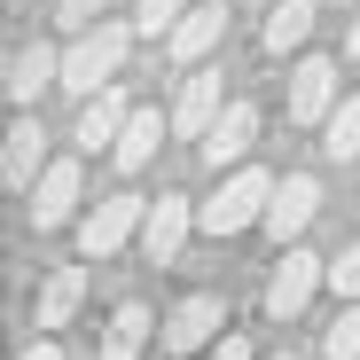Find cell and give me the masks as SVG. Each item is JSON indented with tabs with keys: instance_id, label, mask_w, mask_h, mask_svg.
I'll return each instance as SVG.
<instances>
[{
	"instance_id": "6da1fadb",
	"label": "cell",
	"mask_w": 360,
	"mask_h": 360,
	"mask_svg": "<svg viewBox=\"0 0 360 360\" xmlns=\"http://www.w3.org/2000/svg\"><path fill=\"white\" fill-rule=\"evenodd\" d=\"M126 55H134V24H94V32H79L71 47H63V94H79V102H94L102 86H117V71H126Z\"/></svg>"
},
{
	"instance_id": "ffe728a7",
	"label": "cell",
	"mask_w": 360,
	"mask_h": 360,
	"mask_svg": "<svg viewBox=\"0 0 360 360\" xmlns=\"http://www.w3.org/2000/svg\"><path fill=\"white\" fill-rule=\"evenodd\" d=\"M321 157H329V165H352V157H360V94H345L337 117L321 126Z\"/></svg>"
},
{
	"instance_id": "83f0119b",
	"label": "cell",
	"mask_w": 360,
	"mask_h": 360,
	"mask_svg": "<svg viewBox=\"0 0 360 360\" xmlns=\"http://www.w3.org/2000/svg\"><path fill=\"white\" fill-rule=\"evenodd\" d=\"M266 360H297V352H290V345H282V352H266Z\"/></svg>"
},
{
	"instance_id": "d4e9b609",
	"label": "cell",
	"mask_w": 360,
	"mask_h": 360,
	"mask_svg": "<svg viewBox=\"0 0 360 360\" xmlns=\"http://www.w3.org/2000/svg\"><path fill=\"white\" fill-rule=\"evenodd\" d=\"M212 360H259V352H251L243 337H219V345H212Z\"/></svg>"
},
{
	"instance_id": "30bf717a",
	"label": "cell",
	"mask_w": 360,
	"mask_h": 360,
	"mask_svg": "<svg viewBox=\"0 0 360 360\" xmlns=\"http://www.w3.org/2000/svg\"><path fill=\"white\" fill-rule=\"evenodd\" d=\"M314 212H321V180L314 172H282L274 180V204H266V235H274V243H297V235L314 227Z\"/></svg>"
},
{
	"instance_id": "4fadbf2b",
	"label": "cell",
	"mask_w": 360,
	"mask_h": 360,
	"mask_svg": "<svg viewBox=\"0 0 360 360\" xmlns=\"http://www.w3.org/2000/svg\"><path fill=\"white\" fill-rule=\"evenodd\" d=\"M219 39H227V8H219V0H196V8L172 24V39H165V47H172V63H180V71H196Z\"/></svg>"
},
{
	"instance_id": "5bb4252c",
	"label": "cell",
	"mask_w": 360,
	"mask_h": 360,
	"mask_svg": "<svg viewBox=\"0 0 360 360\" xmlns=\"http://www.w3.org/2000/svg\"><path fill=\"white\" fill-rule=\"evenodd\" d=\"M55 86H63V47L32 39L16 63H8V102H16V110H32V102H39V94H55Z\"/></svg>"
},
{
	"instance_id": "484cf974",
	"label": "cell",
	"mask_w": 360,
	"mask_h": 360,
	"mask_svg": "<svg viewBox=\"0 0 360 360\" xmlns=\"http://www.w3.org/2000/svg\"><path fill=\"white\" fill-rule=\"evenodd\" d=\"M345 63H360V8H352V24H345Z\"/></svg>"
},
{
	"instance_id": "9c48e42d",
	"label": "cell",
	"mask_w": 360,
	"mask_h": 360,
	"mask_svg": "<svg viewBox=\"0 0 360 360\" xmlns=\"http://www.w3.org/2000/svg\"><path fill=\"white\" fill-rule=\"evenodd\" d=\"M79 196H86L79 157H55V165L39 172V188H32V227H39V235H47V227H71V219H79Z\"/></svg>"
},
{
	"instance_id": "9a60e30c",
	"label": "cell",
	"mask_w": 360,
	"mask_h": 360,
	"mask_svg": "<svg viewBox=\"0 0 360 360\" xmlns=\"http://www.w3.org/2000/svg\"><path fill=\"white\" fill-rule=\"evenodd\" d=\"M126 117H134V102L117 94V86H102L94 102H79V126H71V141L94 157V149H117V134H126Z\"/></svg>"
},
{
	"instance_id": "2e32d148",
	"label": "cell",
	"mask_w": 360,
	"mask_h": 360,
	"mask_svg": "<svg viewBox=\"0 0 360 360\" xmlns=\"http://www.w3.org/2000/svg\"><path fill=\"white\" fill-rule=\"evenodd\" d=\"M165 134H172V117H157V110H141V102H134V117H126V134H117L110 165H117V172L134 180V172H141V165L157 157V141H165Z\"/></svg>"
},
{
	"instance_id": "ba28073f",
	"label": "cell",
	"mask_w": 360,
	"mask_h": 360,
	"mask_svg": "<svg viewBox=\"0 0 360 360\" xmlns=\"http://www.w3.org/2000/svg\"><path fill=\"white\" fill-rule=\"evenodd\" d=\"M39 172H47V126H39V110H16L8 141H0V180H8L16 196H32Z\"/></svg>"
},
{
	"instance_id": "3957f363",
	"label": "cell",
	"mask_w": 360,
	"mask_h": 360,
	"mask_svg": "<svg viewBox=\"0 0 360 360\" xmlns=\"http://www.w3.org/2000/svg\"><path fill=\"white\" fill-rule=\"evenodd\" d=\"M141 227H149V196H134V188L102 196V204L79 219V259H86V266H94V259H117L126 243H141Z\"/></svg>"
},
{
	"instance_id": "603a6c76",
	"label": "cell",
	"mask_w": 360,
	"mask_h": 360,
	"mask_svg": "<svg viewBox=\"0 0 360 360\" xmlns=\"http://www.w3.org/2000/svg\"><path fill=\"white\" fill-rule=\"evenodd\" d=\"M329 290H337V297H360V243H352L345 259H329Z\"/></svg>"
},
{
	"instance_id": "cb8c5ba5",
	"label": "cell",
	"mask_w": 360,
	"mask_h": 360,
	"mask_svg": "<svg viewBox=\"0 0 360 360\" xmlns=\"http://www.w3.org/2000/svg\"><path fill=\"white\" fill-rule=\"evenodd\" d=\"M102 8H110V0H63V32L79 39V32H94L102 24Z\"/></svg>"
},
{
	"instance_id": "52a82bcc",
	"label": "cell",
	"mask_w": 360,
	"mask_h": 360,
	"mask_svg": "<svg viewBox=\"0 0 360 360\" xmlns=\"http://www.w3.org/2000/svg\"><path fill=\"white\" fill-rule=\"evenodd\" d=\"M227 329V297L219 290H196L165 314V352H212V337Z\"/></svg>"
},
{
	"instance_id": "d6986e66",
	"label": "cell",
	"mask_w": 360,
	"mask_h": 360,
	"mask_svg": "<svg viewBox=\"0 0 360 360\" xmlns=\"http://www.w3.org/2000/svg\"><path fill=\"white\" fill-rule=\"evenodd\" d=\"M314 0H274V16H266V32H259V47L266 55H297V47H306V32H314Z\"/></svg>"
},
{
	"instance_id": "e0dca14e",
	"label": "cell",
	"mask_w": 360,
	"mask_h": 360,
	"mask_svg": "<svg viewBox=\"0 0 360 360\" xmlns=\"http://www.w3.org/2000/svg\"><path fill=\"white\" fill-rule=\"evenodd\" d=\"M79 306H86V266H55L39 282V329H71Z\"/></svg>"
},
{
	"instance_id": "8fae6325",
	"label": "cell",
	"mask_w": 360,
	"mask_h": 360,
	"mask_svg": "<svg viewBox=\"0 0 360 360\" xmlns=\"http://www.w3.org/2000/svg\"><path fill=\"white\" fill-rule=\"evenodd\" d=\"M235 94H219V71H188V79H180V102H172V134L180 141H204L212 126H219V110H227Z\"/></svg>"
},
{
	"instance_id": "5b68a950",
	"label": "cell",
	"mask_w": 360,
	"mask_h": 360,
	"mask_svg": "<svg viewBox=\"0 0 360 360\" xmlns=\"http://www.w3.org/2000/svg\"><path fill=\"white\" fill-rule=\"evenodd\" d=\"M321 282H329V259H314L306 243H290V251L274 259V274H266V321H297Z\"/></svg>"
},
{
	"instance_id": "7c38bea8",
	"label": "cell",
	"mask_w": 360,
	"mask_h": 360,
	"mask_svg": "<svg viewBox=\"0 0 360 360\" xmlns=\"http://www.w3.org/2000/svg\"><path fill=\"white\" fill-rule=\"evenodd\" d=\"M188 235H196V204H188V196H157V204H149V227H141V259H149V266H172Z\"/></svg>"
},
{
	"instance_id": "4316f807",
	"label": "cell",
	"mask_w": 360,
	"mask_h": 360,
	"mask_svg": "<svg viewBox=\"0 0 360 360\" xmlns=\"http://www.w3.org/2000/svg\"><path fill=\"white\" fill-rule=\"evenodd\" d=\"M16 360H63V352H55V337H39V345H24Z\"/></svg>"
},
{
	"instance_id": "44dd1931",
	"label": "cell",
	"mask_w": 360,
	"mask_h": 360,
	"mask_svg": "<svg viewBox=\"0 0 360 360\" xmlns=\"http://www.w3.org/2000/svg\"><path fill=\"white\" fill-rule=\"evenodd\" d=\"M188 8H196V0H134V32L141 39H172V24Z\"/></svg>"
},
{
	"instance_id": "ac0fdd59",
	"label": "cell",
	"mask_w": 360,
	"mask_h": 360,
	"mask_svg": "<svg viewBox=\"0 0 360 360\" xmlns=\"http://www.w3.org/2000/svg\"><path fill=\"white\" fill-rule=\"evenodd\" d=\"M149 329H165V321H149V306H141V297H126V306L110 314V329H102V360H141Z\"/></svg>"
},
{
	"instance_id": "7a4b0ae2",
	"label": "cell",
	"mask_w": 360,
	"mask_h": 360,
	"mask_svg": "<svg viewBox=\"0 0 360 360\" xmlns=\"http://www.w3.org/2000/svg\"><path fill=\"white\" fill-rule=\"evenodd\" d=\"M266 204H274V172H266V165H235L219 188L196 204V227H204V235H243V227L266 219Z\"/></svg>"
},
{
	"instance_id": "277c9868",
	"label": "cell",
	"mask_w": 360,
	"mask_h": 360,
	"mask_svg": "<svg viewBox=\"0 0 360 360\" xmlns=\"http://www.w3.org/2000/svg\"><path fill=\"white\" fill-rule=\"evenodd\" d=\"M345 102V79L329 55H306V63H290V86H282V110H290V126H329Z\"/></svg>"
},
{
	"instance_id": "7402d4cb",
	"label": "cell",
	"mask_w": 360,
	"mask_h": 360,
	"mask_svg": "<svg viewBox=\"0 0 360 360\" xmlns=\"http://www.w3.org/2000/svg\"><path fill=\"white\" fill-rule=\"evenodd\" d=\"M321 352H329V360H360V297H345V314L329 321Z\"/></svg>"
},
{
	"instance_id": "8992f818",
	"label": "cell",
	"mask_w": 360,
	"mask_h": 360,
	"mask_svg": "<svg viewBox=\"0 0 360 360\" xmlns=\"http://www.w3.org/2000/svg\"><path fill=\"white\" fill-rule=\"evenodd\" d=\"M251 141H259V102L235 94V102L219 110V126L196 141V157H204L212 172H235V165H251Z\"/></svg>"
}]
</instances>
